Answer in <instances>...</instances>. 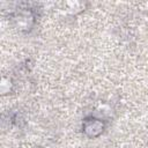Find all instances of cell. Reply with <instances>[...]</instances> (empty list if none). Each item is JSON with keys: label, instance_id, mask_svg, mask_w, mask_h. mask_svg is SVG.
Masks as SVG:
<instances>
[{"label": "cell", "instance_id": "7a4b0ae2", "mask_svg": "<svg viewBox=\"0 0 148 148\" xmlns=\"http://www.w3.org/2000/svg\"><path fill=\"white\" fill-rule=\"evenodd\" d=\"M32 16L30 15V13L28 12H23V13H20L16 17V25L18 29H29L30 24H29V21H31Z\"/></svg>", "mask_w": 148, "mask_h": 148}, {"label": "cell", "instance_id": "6da1fadb", "mask_svg": "<svg viewBox=\"0 0 148 148\" xmlns=\"http://www.w3.org/2000/svg\"><path fill=\"white\" fill-rule=\"evenodd\" d=\"M104 130V124L101 119H89L86 120L83 124V132L90 136V138H95L97 135H99Z\"/></svg>", "mask_w": 148, "mask_h": 148}]
</instances>
